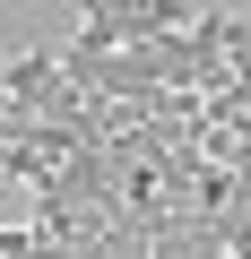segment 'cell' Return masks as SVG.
I'll list each match as a JSON object with an SVG mask.
<instances>
[{
	"label": "cell",
	"instance_id": "cell-1",
	"mask_svg": "<svg viewBox=\"0 0 251 259\" xmlns=\"http://www.w3.org/2000/svg\"><path fill=\"white\" fill-rule=\"evenodd\" d=\"M52 95H61L52 44H35V52H18V61H0V104H18L26 121H44V112H52Z\"/></svg>",
	"mask_w": 251,
	"mask_h": 259
}]
</instances>
